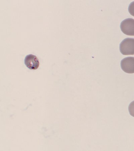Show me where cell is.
Masks as SVG:
<instances>
[{
  "label": "cell",
  "mask_w": 134,
  "mask_h": 151,
  "mask_svg": "<svg viewBox=\"0 0 134 151\" xmlns=\"http://www.w3.org/2000/svg\"><path fill=\"white\" fill-rule=\"evenodd\" d=\"M120 50L123 55H134V39H124L120 44Z\"/></svg>",
  "instance_id": "6da1fadb"
},
{
  "label": "cell",
  "mask_w": 134,
  "mask_h": 151,
  "mask_svg": "<svg viewBox=\"0 0 134 151\" xmlns=\"http://www.w3.org/2000/svg\"><path fill=\"white\" fill-rule=\"evenodd\" d=\"M121 30L124 34L134 36V19L128 18L123 20L120 24Z\"/></svg>",
  "instance_id": "7a4b0ae2"
},
{
  "label": "cell",
  "mask_w": 134,
  "mask_h": 151,
  "mask_svg": "<svg viewBox=\"0 0 134 151\" xmlns=\"http://www.w3.org/2000/svg\"><path fill=\"white\" fill-rule=\"evenodd\" d=\"M121 67L126 73H134V57H129L123 59L121 62Z\"/></svg>",
  "instance_id": "3957f363"
},
{
  "label": "cell",
  "mask_w": 134,
  "mask_h": 151,
  "mask_svg": "<svg viewBox=\"0 0 134 151\" xmlns=\"http://www.w3.org/2000/svg\"><path fill=\"white\" fill-rule=\"evenodd\" d=\"M24 64L30 70L37 69L39 66V61L36 55L33 54L27 55L24 59Z\"/></svg>",
  "instance_id": "277c9868"
},
{
  "label": "cell",
  "mask_w": 134,
  "mask_h": 151,
  "mask_svg": "<svg viewBox=\"0 0 134 151\" xmlns=\"http://www.w3.org/2000/svg\"><path fill=\"white\" fill-rule=\"evenodd\" d=\"M128 109L130 115L134 117V101L130 103Z\"/></svg>",
  "instance_id": "5b68a950"
},
{
  "label": "cell",
  "mask_w": 134,
  "mask_h": 151,
  "mask_svg": "<svg viewBox=\"0 0 134 151\" xmlns=\"http://www.w3.org/2000/svg\"><path fill=\"white\" fill-rule=\"evenodd\" d=\"M128 10L130 15L134 17V1L132 2L129 5Z\"/></svg>",
  "instance_id": "8992f818"
}]
</instances>
